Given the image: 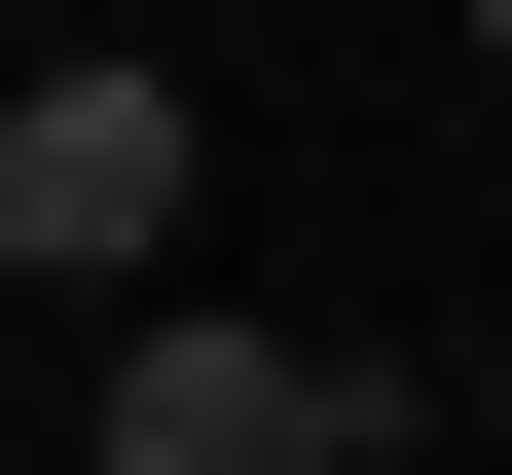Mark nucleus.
<instances>
[{
    "label": "nucleus",
    "mask_w": 512,
    "mask_h": 475,
    "mask_svg": "<svg viewBox=\"0 0 512 475\" xmlns=\"http://www.w3.org/2000/svg\"><path fill=\"white\" fill-rule=\"evenodd\" d=\"M110 475H403V402H366L330 329H220V293H147V329H110Z\"/></svg>",
    "instance_id": "2"
},
{
    "label": "nucleus",
    "mask_w": 512,
    "mask_h": 475,
    "mask_svg": "<svg viewBox=\"0 0 512 475\" xmlns=\"http://www.w3.org/2000/svg\"><path fill=\"white\" fill-rule=\"evenodd\" d=\"M476 37H512V0H476Z\"/></svg>",
    "instance_id": "4"
},
{
    "label": "nucleus",
    "mask_w": 512,
    "mask_h": 475,
    "mask_svg": "<svg viewBox=\"0 0 512 475\" xmlns=\"http://www.w3.org/2000/svg\"><path fill=\"white\" fill-rule=\"evenodd\" d=\"M183 220H220V110H183L147 37H74V74L0 110V256H37V293H110V329H147V293H183Z\"/></svg>",
    "instance_id": "1"
},
{
    "label": "nucleus",
    "mask_w": 512,
    "mask_h": 475,
    "mask_svg": "<svg viewBox=\"0 0 512 475\" xmlns=\"http://www.w3.org/2000/svg\"><path fill=\"white\" fill-rule=\"evenodd\" d=\"M476 439H512V329H476Z\"/></svg>",
    "instance_id": "3"
}]
</instances>
